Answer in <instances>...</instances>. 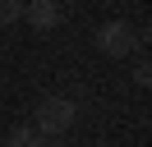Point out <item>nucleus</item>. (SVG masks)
I'll list each match as a JSON object with an SVG mask.
<instances>
[{
	"label": "nucleus",
	"instance_id": "7ed1b4c3",
	"mask_svg": "<svg viewBox=\"0 0 152 147\" xmlns=\"http://www.w3.org/2000/svg\"><path fill=\"white\" fill-rule=\"evenodd\" d=\"M23 18H28L37 32L60 23V0H23Z\"/></svg>",
	"mask_w": 152,
	"mask_h": 147
},
{
	"label": "nucleus",
	"instance_id": "f257e3e1",
	"mask_svg": "<svg viewBox=\"0 0 152 147\" xmlns=\"http://www.w3.org/2000/svg\"><path fill=\"white\" fill-rule=\"evenodd\" d=\"M74 115H78V110H74L69 97H46V101L37 106V119H32V124H37L46 138H60L69 124H74Z\"/></svg>",
	"mask_w": 152,
	"mask_h": 147
},
{
	"label": "nucleus",
	"instance_id": "20e7f679",
	"mask_svg": "<svg viewBox=\"0 0 152 147\" xmlns=\"http://www.w3.org/2000/svg\"><path fill=\"white\" fill-rule=\"evenodd\" d=\"M42 129L37 124H19V129H10V147H42Z\"/></svg>",
	"mask_w": 152,
	"mask_h": 147
},
{
	"label": "nucleus",
	"instance_id": "423d86ee",
	"mask_svg": "<svg viewBox=\"0 0 152 147\" xmlns=\"http://www.w3.org/2000/svg\"><path fill=\"white\" fill-rule=\"evenodd\" d=\"M134 83H138V87H148V83H152V64H148V60L134 64Z\"/></svg>",
	"mask_w": 152,
	"mask_h": 147
},
{
	"label": "nucleus",
	"instance_id": "39448f33",
	"mask_svg": "<svg viewBox=\"0 0 152 147\" xmlns=\"http://www.w3.org/2000/svg\"><path fill=\"white\" fill-rule=\"evenodd\" d=\"M14 18H23V0H0V28H10Z\"/></svg>",
	"mask_w": 152,
	"mask_h": 147
},
{
	"label": "nucleus",
	"instance_id": "f03ea898",
	"mask_svg": "<svg viewBox=\"0 0 152 147\" xmlns=\"http://www.w3.org/2000/svg\"><path fill=\"white\" fill-rule=\"evenodd\" d=\"M97 46H102V55H111V60H124L129 51H138V32H134L129 23H120V18H111V23L97 28Z\"/></svg>",
	"mask_w": 152,
	"mask_h": 147
},
{
	"label": "nucleus",
	"instance_id": "0eeeda50",
	"mask_svg": "<svg viewBox=\"0 0 152 147\" xmlns=\"http://www.w3.org/2000/svg\"><path fill=\"white\" fill-rule=\"evenodd\" d=\"M42 147H65V143H60V138H51V143H46V138H42Z\"/></svg>",
	"mask_w": 152,
	"mask_h": 147
}]
</instances>
